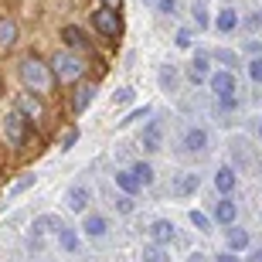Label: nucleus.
<instances>
[{
	"mask_svg": "<svg viewBox=\"0 0 262 262\" xmlns=\"http://www.w3.org/2000/svg\"><path fill=\"white\" fill-rule=\"evenodd\" d=\"M58 245L65 249V252H75V249H78V238H75V232H72L68 225H61V228H58Z\"/></svg>",
	"mask_w": 262,
	"mask_h": 262,
	"instance_id": "nucleus-22",
	"label": "nucleus"
},
{
	"mask_svg": "<svg viewBox=\"0 0 262 262\" xmlns=\"http://www.w3.org/2000/svg\"><path fill=\"white\" fill-rule=\"evenodd\" d=\"M214 61H222V65H225V72H232V65H235L238 58H235V51H228V48H218V51H214Z\"/></svg>",
	"mask_w": 262,
	"mask_h": 262,
	"instance_id": "nucleus-26",
	"label": "nucleus"
},
{
	"mask_svg": "<svg viewBox=\"0 0 262 262\" xmlns=\"http://www.w3.org/2000/svg\"><path fill=\"white\" fill-rule=\"evenodd\" d=\"M92 99H96V85H82L72 99V109H75V116H82L89 106H92Z\"/></svg>",
	"mask_w": 262,
	"mask_h": 262,
	"instance_id": "nucleus-15",
	"label": "nucleus"
},
{
	"mask_svg": "<svg viewBox=\"0 0 262 262\" xmlns=\"http://www.w3.org/2000/svg\"><path fill=\"white\" fill-rule=\"evenodd\" d=\"M31 184H34V174H31V177H24V181H17V184L10 187V194H20V191H28Z\"/></svg>",
	"mask_w": 262,
	"mask_h": 262,
	"instance_id": "nucleus-32",
	"label": "nucleus"
},
{
	"mask_svg": "<svg viewBox=\"0 0 262 262\" xmlns=\"http://www.w3.org/2000/svg\"><path fill=\"white\" fill-rule=\"evenodd\" d=\"M194 20H198V28H208V10H204L201 0L194 4Z\"/></svg>",
	"mask_w": 262,
	"mask_h": 262,
	"instance_id": "nucleus-30",
	"label": "nucleus"
},
{
	"mask_svg": "<svg viewBox=\"0 0 262 262\" xmlns=\"http://www.w3.org/2000/svg\"><path fill=\"white\" fill-rule=\"evenodd\" d=\"M51 75H55V82L58 85H72V82H78L82 78V72H85V65H82V58L78 55H72V51H58L55 58H51Z\"/></svg>",
	"mask_w": 262,
	"mask_h": 262,
	"instance_id": "nucleus-1",
	"label": "nucleus"
},
{
	"mask_svg": "<svg viewBox=\"0 0 262 262\" xmlns=\"http://www.w3.org/2000/svg\"><path fill=\"white\" fill-rule=\"evenodd\" d=\"M214 262H238V255H235V252H218Z\"/></svg>",
	"mask_w": 262,
	"mask_h": 262,
	"instance_id": "nucleus-37",
	"label": "nucleus"
},
{
	"mask_svg": "<svg viewBox=\"0 0 262 262\" xmlns=\"http://www.w3.org/2000/svg\"><path fill=\"white\" fill-rule=\"evenodd\" d=\"M143 116H150V109H136V113H133V116H126V119H123V126H129V123H136V119H143Z\"/></svg>",
	"mask_w": 262,
	"mask_h": 262,
	"instance_id": "nucleus-33",
	"label": "nucleus"
},
{
	"mask_svg": "<svg viewBox=\"0 0 262 262\" xmlns=\"http://www.w3.org/2000/svg\"><path fill=\"white\" fill-rule=\"evenodd\" d=\"M184 150L187 154H201V150H208V129L201 126H191L184 133Z\"/></svg>",
	"mask_w": 262,
	"mask_h": 262,
	"instance_id": "nucleus-10",
	"label": "nucleus"
},
{
	"mask_svg": "<svg viewBox=\"0 0 262 262\" xmlns=\"http://www.w3.org/2000/svg\"><path fill=\"white\" fill-rule=\"evenodd\" d=\"M116 184H119V191L126 198H133V194H140L143 187H140V181L133 177V170H116Z\"/></svg>",
	"mask_w": 262,
	"mask_h": 262,
	"instance_id": "nucleus-17",
	"label": "nucleus"
},
{
	"mask_svg": "<svg viewBox=\"0 0 262 262\" xmlns=\"http://www.w3.org/2000/svg\"><path fill=\"white\" fill-rule=\"evenodd\" d=\"M20 38V31H17V20L14 17H0V48H14Z\"/></svg>",
	"mask_w": 262,
	"mask_h": 262,
	"instance_id": "nucleus-11",
	"label": "nucleus"
},
{
	"mask_svg": "<svg viewBox=\"0 0 262 262\" xmlns=\"http://www.w3.org/2000/svg\"><path fill=\"white\" fill-rule=\"evenodd\" d=\"M249 28H262V10L255 14V17H249Z\"/></svg>",
	"mask_w": 262,
	"mask_h": 262,
	"instance_id": "nucleus-38",
	"label": "nucleus"
},
{
	"mask_svg": "<svg viewBox=\"0 0 262 262\" xmlns=\"http://www.w3.org/2000/svg\"><path fill=\"white\" fill-rule=\"evenodd\" d=\"M89 201H92L89 187H72V191H68V208H72V211H85Z\"/></svg>",
	"mask_w": 262,
	"mask_h": 262,
	"instance_id": "nucleus-19",
	"label": "nucleus"
},
{
	"mask_svg": "<svg viewBox=\"0 0 262 262\" xmlns=\"http://www.w3.org/2000/svg\"><path fill=\"white\" fill-rule=\"evenodd\" d=\"M208 75H211V58L198 51L194 61L187 65V78H191V82H208Z\"/></svg>",
	"mask_w": 262,
	"mask_h": 262,
	"instance_id": "nucleus-9",
	"label": "nucleus"
},
{
	"mask_svg": "<svg viewBox=\"0 0 262 262\" xmlns=\"http://www.w3.org/2000/svg\"><path fill=\"white\" fill-rule=\"evenodd\" d=\"M17 75H20V82L28 85V92H31V89H34V92H45V89H48V82H51L48 65H45V61H38V58H24L17 65Z\"/></svg>",
	"mask_w": 262,
	"mask_h": 262,
	"instance_id": "nucleus-2",
	"label": "nucleus"
},
{
	"mask_svg": "<svg viewBox=\"0 0 262 262\" xmlns=\"http://www.w3.org/2000/svg\"><path fill=\"white\" fill-rule=\"evenodd\" d=\"M92 24H96V31L102 38H119V31H123V20H119V14L113 7H99L92 14Z\"/></svg>",
	"mask_w": 262,
	"mask_h": 262,
	"instance_id": "nucleus-3",
	"label": "nucleus"
},
{
	"mask_svg": "<svg viewBox=\"0 0 262 262\" xmlns=\"http://www.w3.org/2000/svg\"><path fill=\"white\" fill-rule=\"evenodd\" d=\"M249 78H252V82H262V58L249 61Z\"/></svg>",
	"mask_w": 262,
	"mask_h": 262,
	"instance_id": "nucleus-31",
	"label": "nucleus"
},
{
	"mask_svg": "<svg viewBox=\"0 0 262 262\" xmlns=\"http://www.w3.org/2000/svg\"><path fill=\"white\" fill-rule=\"evenodd\" d=\"M249 262H262V249H255V252L249 255Z\"/></svg>",
	"mask_w": 262,
	"mask_h": 262,
	"instance_id": "nucleus-39",
	"label": "nucleus"
},
{
	"mask_svg": "<svg viewBox=\"0 0 262 262\" xmlns=\"http://www.w3.org/2000/svg\"><path fill=\"white\" fill-rule=\"evenodd\" d=\"M160 10L164 14H177V0H160Z\"/></svg>",
	"mask_w": 262,
	"mask_h": 262,
	"instance_id": "nucleus-36",
	"label": "nucleus"
},
{
	"mask_svg": "<svg viewBox=\"0 0 262 262\" xmlns=\"http://www.w3.org/2000/svg\"><path fill=\"white\" fill-rule=\"evenodd\" d=\"M160 136H164L160 119H150V123L143 126V146H146V150H160Z\"/></svg>",
	"mask_w": 262,
	"mask_h": 262,
	"instance_id": "nucleus-18",
	"label": "nucleus"
},
{
	"mask_svg": "<svg viewBox=\"0 0 262 262\" xmlns=\"http://www.w3.org/2000/svg\"><path fill=\"white\" fill-rule=\"evenodd\" d=\"M61 41H65L68 48H75V51L89 48V38H85V31H82V28H75V24H65V28H61Z\"/></svg>",
	"mask_w": 262,
	"mask_h": 262,
	"instance_id": "nucleus-12",
	"label": "nucleus"
},
{
	"mask_svg": "<svg viewBox=\"0 0 262 262\" xmlns=\"http://www.w3.org/2000/svg\"><path fill=\"white\" fill-rule=\"evenodd\" d=\"M106 4H116V0H106Z\"/></svg>",
	"mask_w": 262,
	"mask_h": 262,
	"instance_id": "nucleus-42",
	"label": "nucleus"
},
{
	"mask_svg": "<svg viewBox=\"0 0 262 262\" xmlns=\"http://www.w3.org/2000/svg\"><path fill=\"white\" fill-rule=\"evenodd\" d=\"M4 136H7L10 146H24V140H28V119L10 109L7 116H4Z\"/></svg>",
	"mask_w": 262,
	"mask_h": 262,
	"instance_id": "nucleus-4",
	"label": "nucleus"
},
{
	"mask_svg": "<svg viewBox=\"0 0 262 262\" xmlns=\"http://www.w3.org/2000/svg\"><path fill=\"white\" fill-rule=\"evenodd\" d=\"M14 113H20L28 123L31 119L38 123V119H45V102H41L34 92H17V109H14Z\"/></svg>",
	"mask_w": 262,
	"mask_h": 262,
	"instance_id": "nucleus-6",
	"label": "nucleus"
},
{
	"mask_svg": "<svg viewBox=\"0 0 262 262\" xmlns=\"http://www.w3.org/2000/svg\"><path fill=\"white\" fill-rule=\"evenodd\" d=\"M214 28L222 31V34H228V31H235V28H238V14H235L232 7L218 10V17H214Z\"/></svg>",
	"mask_w": 262,
	"mask_h": 262,
	"instance_id": "nucleus-20",
	"label": "nucleus"
},
{
	"mask_svg": "<svg viewBox=\"0 0 262 262\" xmlns=\"http://www.w3.org/2000/svg\"><path fill=\"white\" fill-rule=\"evenodd\" d=\"M235 214H238V208H235V201H228V198H222V201L214 204V222L218 225H235Z\"/></svg>",
	"mask_w": 262,
	"mask_h": 262,
	"instance_id": "nucleus-14",
	"label": "nucleus"
},
{
	"mask_svg": "<svg viewBox=\"0 0 262 262\" xmlns=\"http://www.w3.org/2000/svg\"><path fill=\"white\" fill-rule=\"evenodd\" d=\"M119 211H123V214H129V211H133V198H126V194H123V198H119Z\"/></svg>",
	"mask_w": 262,
	"mask_h": 262,
	"instance_id": "nucleus-35",
	"label": "nucleus"
},
{
	"mask_svg": "<svg viewBox=\"0 0 262 262\" xmlns=\"http://www.w3.org/2000/svg\"><path fill=\"white\" fill-rule=\"evenodd\" d=\"M198 187H201V177L198 174H177L174 184H170V194L174 198H187V194H194Z\"/></svg>",
	"mask_w": 262,
	"mask_h": 262,
	"instance_id": "nucleus-7",
	"label": "nucleus"
},
{
	"mask_svg": "<svg viewBox=\"0 0 262 262\" xmlns=\"http://www.w3.org/2000/svg\"><path fill=\"white\" fill-rule=\"evenodd\" d=\"M259 136H262V123H259Z\"/></svg>",
	"mask_w": 262,
	"mask_h": 262,
	"instance_id": "nucleus-41",
	"label": "nucleus"
},
{
	"mask_svg": "<svg viewBox=\"0 0 262 262\" xmlns=\"http://www.w3.org/2000/svg\"><path fill=\"white\" fill-rule=\"evenodd\" d=\"M208 85H211V92L218 96V102H232L235 99V75L232 72H211L208 75Z\"/></svg>",
	"mask_w": 262,
	"mask_h": 262,
	"instance_id": "nucleus-5",
	"label": "nucleus"
},
{
	"mask_svg": "<svg viewBox=\"0 0 262 262\" xmlns=\"http://www.w3.org/2000/svg\"><path fill=\"white\" fill-rule=\"evenodd\" d=\"M191 222H194L198 228H201V232H211V222H208V214H204V211H198V208L191 211Z\"/></svg>",
	"mask_w": 262,
	"mask_h": 262,
	"instance_id": "nucleus-28",
	"label": "nucleus"
},
{
	"mask_svg": "<svg viewBox=\"0 0 262 262\" xmlns=\"http://www.w3.org/2000/svg\"><path fill=\"white\" fill-rule=\"evenodd\" d=\"M143 262H170V255H167L160 245H146L143 249Z\"/></svg>",
	"mask_w": 262,
	"mask_h": 262,
	"instance_id": "nucleus-24",
	"label": "nucleus"
},
{
	"mask_svg": "<svg viewBox=\"0 0 262 262\" xmlns=\"http://www.w3.org/2000/svg\"><path fill=\"white\" fill-rule=\"evenodd\" d=\"M249 242H252V238H249L245 228H232V232H228V252H242V249H249Z\"/></svg>",
	"mask_w": 262,
	"mask_h": 262,
	"instance_id": "nucleus-21",
	"label": "nucleus"
},
{
	"mask_svg": "<svg viewBox=\"0 0 262 262\" xmlns=\"http://www.w3.org/2000/svg\"><path fill=\"white\" fill-rule=\"evenodd\" d=\"M133 177H136V181H140V187H150V184H154V167H150V164H143V160H140V164L133 167Z\"/></svg>",
	"mask_w": 262,
	"mask_h": 262,
	"instance_id": "nucleus-23",
	"label": "nucleus"
},
{
	"mask_svg": "<svg viewBox=\"0 0 262 262\" xmlns=\"http://www.w3.org/2000/svg\"><path fill=\"white\" fill-rule=\"evenodd\" d=\"M75 140H78V129H75V126H68L65 133L58 136V146H61V150H72V146H75Z\"/></svg>",
	"mask_w": 262,
	"mask_h": 262,
	"instance_id": "nucleus-27",
	"label": "nucleus"
},
{
	"mask_svg": "<svg viewBox=\"0 0 262 262\" xmlns=\"http://www.w3.org/2000/svg\"><path fill=\"white\" fill-rule=\"evenodd\" d=\"M174 41H177V48H191V45H194V38H191V31H187V28H181V31H177V34H174Z\"/></svg>",
	"mask_w": 262,
	"mask_h": 262,
	"instance_id": "nucleus-29",
	"label": "nucleus"
},
{
	"mask_svg": "<svg viewBox=\"0 0 262 262\" xmlns=\"http://www.w3.org/2000/svg\"><path fill=\"white\" fill-rule=\"evenodd\" d=\"M116 102H133V89H119V92H116Z\"/></svg>",
	"mask_w": 262,
	"mask_h": 262,
	"instance_id": "nucleus-34",
	"label": "nucleus"
},
{
	"mask_svg": "<svg viewBox=\"0 0 262 262\" xmlns=\"http://www.w3.org/2000/svg\"><path fill=\"white\" fill-rule=\"evenodd\" d=\"M160 85L174 92V85H177V72H174V65H164V68H160Z\"/></svg>",
	"mask_w": 262,
	"mask_h": 262,
	"instance_id": "nucleus-25",
	"label": "nucleus"
},
{
	"mask_svg": "<svg viewBox=\"0 0 262 262\" xmlns=\"http://www.w3.org/2000/svg\"><path fill=\"white\" fill-rule=\"evenodd\" d=\"M187 262H208V259H204L201 252H194V255H191V259H187Z\"/></svg>",
	"mask_w": 262,
	"mask_h": 262,
	"instance_id": "nucleus-40",
	"label": "nucleus"
},
{
	"mask_svg": "<svg viewBox=\"0 0 262 262\" xmlns=\"http://www.w3.org/2000/svg\"><path fill=\"white\" fill-rule=\"evenodd\" d=\"M235 184H238V177H235V170L232 167H222L218 174H214V187H218V194L222 198H228L235 191Z\"/></svg>",
	"mask_w": 262,
	"mask_h": 262,
	"instance_id": "nucleus-13",
	"label": "nucleus"
},
{
	"mask_svg": "<svg viewBox=\"0 0 262 262\" xmlns=\"http://www.w3.org/2000/svg\"><path fill=\"white\" fill-rule=\"evenodd\" d=\"M106 228H109V222L102 218V214H85V222H82V232L92 235V238H102Z\"/></svg>",
	"mask_w": 262,
	"mask_h": 262,
	"instance_id": "nucleus-16",
	"label": "nucleus"
},
{
	"mask_svg": "<svg viewBox=\"0 0 262 262\" xmlns=\"http://www.w3.org/2000/svg\"><path fill=\"white\" fill-rule=\"evenodd\" d=\"M174 235H177L174 232V222H167V218H160V222L150 225V238H154V245H160V249L174 242Z\"/></svg>",
	"mask_w": 262,
	"mask_h": 262,
	"instance_id": "nucleus-8",
	"label": "nucleus"
}]
</instances>
